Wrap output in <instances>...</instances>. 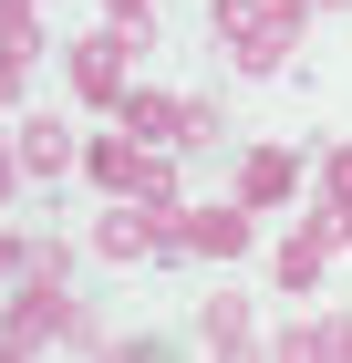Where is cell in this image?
<instances>
[{
    "instance_id": "6da1fadb",
    "label": "cell",
    "mask_w": 352,
    "mask_h": 363,
    "mask_svg": "<svg viewBox=\"0 0 352 363\" xmlns=\"http://www.w3.org/2000/svg\"><path fill=\"white\" fill-rule=\"evenodd\" d=\"M217 31H228L239 62H280L300 31V0H217Z\"/></svg>"
},
{
    "instance_id": "7a4b0ae2",
    "label": "cell",
    "mask_w": 352,
    "mask_h": 363,
    "mask_svg": "<svg viewBox=\"0 0 352 363\" xmlns=\"http://www.w3.org/2000/svg\"><path fill=\"white\" fill-rule=\"evenodd\" d=\"M73 84L93 94V104H114V94H125V52H114V42H83V52H73Z\"/></svg>"
},
{
    "instance_id": "3957f363",
    "label": "cell",
    "mask_w": 352,
    "mask_h": 363,
    "mask_svg": "<svg viewBox=\"0 0 352 363\" xmlns=\"http://www.w3.org/2000/svg\"><path fill=\"white\" fill-rule=\"evenodd\" d=\"M239 197H249V208H280V197H290V156H280V145H259V156L239 167Z\"/></svg>"
},
{
    "instance_id": "277c9868",
    "label": "cell",
    "mask_w": 352,
    "mask_h": 363,
    "mask_svg": "<svg viewBox=\"0 0 352 363\" xmlns=\"http://www.w3.org/2000/svg\"><path fill=\"white\" fill-rule=\"evenodd\" d=\"M21 156H31V177H62L73 167V135L62 125H21Z\"/></svg>"
},
{
    "instance_id": "5b68a950",
    "label": "cell",
    "mask_w": 352,
    "mask_h": 363,
    "mask_svg": "<svg viewBox=\"0 0 352 363\" xmlns=\"http://www.w3.org/2000/svg\"><path fill=\"white\" fill-rule=\"evenodd\" d=\"M156 228H166V218H114L93 250H104V259H156Z\"/></svg>"
},
{
    "instance_id": "8992f818",
    "label": "cell",
    "mask_w": 352,
    "mask_h": 363,
    "mask_svg": "<svg viewBox=\"0 0 352 363\" xmlns=\"http://www.w3.org/2000/svg\"><path fill=\"white\" fill-rule=\"evenodd\" d=\"M93 177H104V187H156V167H145L135 145H93Z\"/></svg>"
},
{
    "instance_id": "52a82bcc",
    "label": "cell",
    "mask_w": 352,
    "mask_h": 363,
    "mask_svg": "<svg viewBox=\"0 0 352 363\" xmlns=\"http://www.w3.org/2000/svg\"><path fill=\"white\" fill-rule=\"evenodd\" d=\"M52 333H62V301H31V311H11V333H0V342L21 353V342H52Z\"/></svg>"
},
{
    "instance_id": "ba28073f",
    "label": "cell",
    "mask_w": 352,
    "mask_h": 363,
    "mask_svg": "<svg viewBox=\"0 0 352 363\" xmlns=\"http://www.w3.org/2000/svg\"><path fill=\"white\" fill-rule=\"evenodd\" d=\"M208 342L239 353V342H249V301H208Z\"/></svg>"
},
{
    "instance_id": "9c48e42d",
    "label": "cell",
    "mask_w": 352,
    "mask_h": 363,
    "mask_svg": "<svg viewBox=\"0 0 352 363\" xmlns=\"http://www.w3.org/2000/svg\"><path fill=\"white\" fill-rule=\"evenodd\" d=\"M290 353H352V322H300Z\"/></svg>"
},
{
    "instance_id": "30bf717a",
    "label": "cell",
    "mask_w": 352,
    "mask_h": 363,
    "mask_svg": "<svg viewBox=\"0 0 352 363\" xmlns=\"http://www.w3.org/2000/svg\"><path fill=\"white\" fill-rule=\"evenodd\" d=\"M322 177H331V197H342V208H352V145H342V156H331Z\"/></svg>"
},
{
    "instance_id": "8fae6325",
    "label": "cell",
    "mask_w": 352,
    "mask_h": 363,
    "mask_svg": "<svg viewBox=\"0 0 352 363\" xmlns=\"http://www.w3.org/2000/svg\"><path fill=\"white\" fill-rule=\"evenodd\" d=\"M114 21H125V42H135V31H145V0H114Z\"/></svg>"
},
{
    "instance_id": "7c38bea8",
    "label": "cell",
    "mask_w": 352,
    "mask_h": 363,
    "mask_svg": "<svg viewBox=\"0 0 352 363\" xmlns=\"http://www.w3.org/2000/svg\"><path fill=\"white\" fill-rule=\"evenodd\" d=\"M0 187H11V156H0Z\"/></svg>"
},
{
    "instance_id": "4fadbf2b",
    "label": "cell",
    "mask_w": 352,
    "mask_h": 363,
    "mask_svg": "<svg viewBox=\"0 0 352 363\" xmlns=\"http://www.w3.org/2000/svg\"><path fill=\"white\" fill-rule=\"evenodd\" d=\"M0 270H11V239H0Z\"/></svg>"
}]
</instances>
